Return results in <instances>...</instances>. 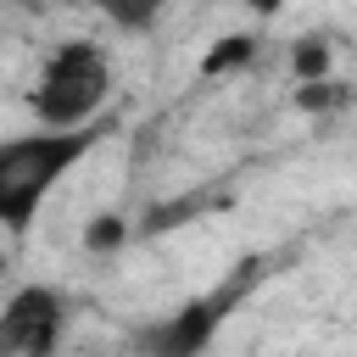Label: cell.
I'll use <instances>...</instances> for the list:
<instances>
[{
  "mask_svg": "<svg viewBox=\"0 0 357 357\" xmlns=\"http://www.w3.org/2000/svg\"><path fill=\"white\" fill-rule=\"evenodd\" d=\"M324 61H329V50L307 39V45L296 50V78H301V84H307V78H318V73H324Z\"/></svg>",
  "mask_w": 357,
  "mask_h": 357,
  "instance_id": "9",
  "label": "cell"
},
{
  "mask_svg": "<svg viewBox=\"0 0 357 357\" xmlns=\"http://www.w3.org/2000/svg\"><path fill=\"white\" fill-rule=\"evenodd\" d=\"M240 6H245V11H262V17H273L284 0H240Z\"/></svg>",
  "mask_w": 357,
  "mask_h": 357,
  "instance_id": "10",
  "label": "cell"
},
{
  "mask_svg": "<svg viewBox=\"0 0 357 357\" xmlns=\"http://www.w3.org/2000/svg\"><path fill=\"white\" fill-rule=\"evenodd\" d=\"M257 56V39H245V33H234V39H218L212 50H206V61H201V73L206 78H218V73H229V67H240V61H251Z\"/></svg>",
  "mask_w": 357,
  "mask_h": 357,
  "instance_id": "6",
  "label": "cell"
},
{
  "mask_svg": "<svg viewBox=\"0 0 357 357\" xmlns=\"http://www.w3.org/2000/svg\"><path fill=\"white\" fill-rule=\"evenodd\" d=\"M117 240H123V218H95V229L84 234V245H89V251H112Z\"/></svg>",
  "mask_w": 357,
  "mask_h": 357,
  "instance_id": "8",
  "label": "cell"
},
{
  "mask_svg": "<svg viewBox=\"0 0 357 357\" xmlns=\"http://www.w3.org/2000/svg\"><path fill=\"white\" fill-rule=\"evenodd\" d=\"M106 100H112V56L89 39H61L28 89V112L39 117V128L100 123Z\"/></svg>",
  "mask_w": 357,
  "mask_h": 357,
  "instance_id": "2",
  "label": "cell"
},
{
  "mask_svg": "<svg viewBox=\"0 0 357 357\" xmlns=\"http://www.w3.org/2000/svg\"><path fill=\"white\" fill-rule=\"evenodd\" d=\"M67 335V296L56 284H17L0 307V357H56Z\"/></svg>",
  "mask_w": 357,
  "mask_h": 357,
  "instance_id": "4",
  "label": "cell"
},
{
  "mask_svg": "<svg viewBox=\"0 0 357 357\" xmlns=\"http://www.w3.org/2000/svg\"><path fill=\"white\" fill-rule=\"evenodd\" d=\"M117 33H151L156 22H162V11H167V0H89Z\"/></svg>",
  "mask_w": 357,
  "mask_h": 357,
  "instance_id": "5",
  "label": "cell"
},
{
  "mask_svg": "<svg viewBox=\"0 0 357 357\" xmlns=\"http://www.w3.org/2000/svg\"><path fill=\"white\" fill-rule=\"evenodd\" d=\"M11 6H28V0H11Z\"/></svg>",
  "mask_w": 357,
  "mask_h": 357,
  "instance_id": "11",
  "label": "cell"
},
{
  "mask_svg": "<svg viewBox=\"0 0 357 357\" xmlns=\"http://www.w3.org/2000/svg\"><path fill=\"white\" fill-rule=\"evenodd\" d=\"M335 100H346V95H340V84H324V78H307V84H301V95H296V106H307V112L335 106Z\"/></svg>",
  "mask_w": 357,
  "mask_h": 357,
  "instance_id": "7",
  "label": "cell"
},
{
  "mask_svg": "<svg viewBox=\"0 0 357 357\" xmlns=\"http://www.w3.org/2000/svg\"><path fill=\"white\" fill-rule=\"evenodd\" d=\"M0 268H6V257H0Z\"/></svg>",
  "mask_w": 357,
  "mask_h": 357,
  "instance_id": "12",
  "label": "cell"
},
{
  "mask_svg": "<svg viewBox=\"0 0 357 357\" xmlns=\"http://www.w3.org/2000/svg\"><path fill=\"white\" fill-rule=\"evenodd\" d=\"M106 123H84V128H33L17 139H0V229L6 234H28L39 206L50 201V190L100 145Z\"/></svg>",
  "mask_w": 357,
  "mask_h": 357,
  "instance_id": "1",
  "label": "cell"
},
{
  "mask_svg": "<svg viewBox=\"0 0 357 357\" xmlns=\"http://www.w3.org/2000/svg\"><path fill=\"white\" fill-rule=\"evenodd\" d=\"M240 296H245V273L218 284V290H206V296H190L178 312H167L151 329H139V351L145 357H201L212 346V335L229 324V312L240 307Z\"/></svg>",
  "mask_w": 357,
  "mask_h": 357,
  "instance_id": "3",
  "label": "cell"
}]
</instances>
